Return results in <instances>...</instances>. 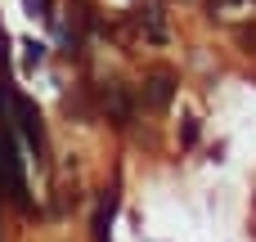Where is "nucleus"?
Masks as SVG:
<instances>
[{"mask_svg": "<svg viewBox=\"0 0 256 242\" xmlns=\"http://www.w3.org/2000/svg\"><path fill=\"white\" fill-rule=\"evenodd\" d=\"M9 126H18V130H22V139H27L36 153H45V126H40V112H36V103H32V99H22V94H14V99H9Z\"/></svg>", "mask_w": 256, "mask_h": 242, "instance_id": "1", "label": "nucleus"}, {"mask_svg": "<svg viewBox=\"0 0 256 242\" xmlns=\"http://www.w3.org/2000/svg\"><path fill=\"white\" fill-rule=\"evenodd\" d=\"M144 99H148L153 108H162V103L171 99V76H153V81H148V90H144Z\"/></svg>", "mask_w": 256, "mask_h": 242, "instance_id": "2", "label": "nucleus"}, {"mask_svg": "<svg viewBox=\"0 0 256 242\" xmlns=\"http://www.w3.org/2000/svg\"><path fill=\"white\" fill-rule=\"evenodd\" d=\"M108 220H112V193H108V202L99 207V216H94V238L108 242Z\"/></svg>", "mask_w": 256, "mask_h": 242, "instance_id": "3", "label": "nucleus"}, {"mask_svg": "<svg viewBox=\"0 0 256 242\" xmlns=\"http://www.w3.org/2000/svg\"><path fill=\"white\" fill-rule=\"evenodd\" d=\"M27 9H32V18H50V0H27Z\"/></svg>", "mask_w": 256, "mask_h": 242, "instance_id": "4", "label": "nucleus"}, {"mask_svg": "<svg viewBox=\"0 0 256 242\" xmlns=\"http://www.w3.org/2000/svg\"><path fill=\"white\" fill-rule=\"evenodd\" d=\"M0 45H4V31H0ZM0 58H4V49H0Z\"/></svg>", "mask_w": 256, "mask_h": 242, "instance_id": "5", "label": "nucleus"}]
</instances>
